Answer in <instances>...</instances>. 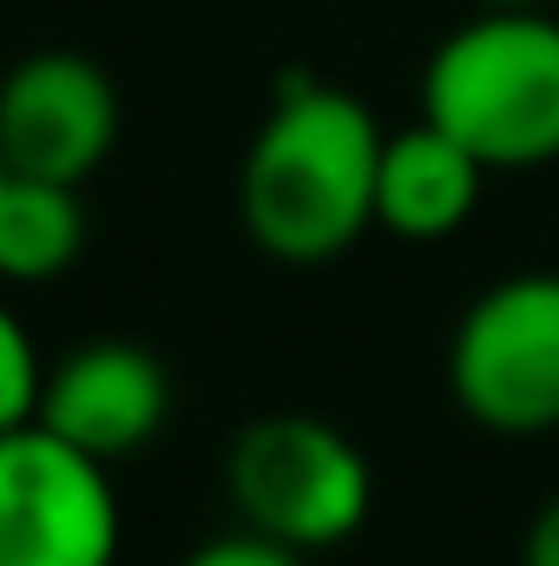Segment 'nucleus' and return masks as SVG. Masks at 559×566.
I'll return each mask as SVG.
<instances>
[{
  "instance_id": "obj_7",
  "label": "nucleus",
  "mask_w": 559,
  "mask_h": 566,
  "mask_svg": "<svg viewBox=\"0 0 559 566\" xmlns=\"http://www.w3.org/2000/svg\"><path fill=\"white\" fill-rule=\"evenodd\" d=\"M165 416H171L165 363L133 336H99V343H86V349H73L46 369L33 422L113 468V461L151 448Z\"/></svg>"
},
{
  "instance_id": "obj_5",
  "label": "nucleus",
  "mask_w": 559,
  "mask_h": 566,
  "mask_svg": "<svg viewBox=\"0 0 559 566\" xmlns=\"http://www.w3.org/2000/svg\"><path fill=\"white\" fill-rule=\"evenodd\" d=\"M119 534L106 461L40 422L0 434V566H113Z\"/></svg>"
},
{
  "instance_id": "obj_4",
  "label": "nucleus",
  "mask_w": 559,
  "mask_h": 566,
  "mask_svg": "<svg viewBox=\"0 0 559 566\" xmlns=\"http://www.w3.org/2000/svg\"><path fill=\"white\" fill-rule=\"evenodd\" d=\"M447 389L494 434L559 428V271L487 283L447 336Z\"/></svg>"
},
{
  "instance_id": "obj_12",
  "label": "nucleus",
  "mask_w": 559,
  "mask_h": 566,
  "mask_svg": "<svg viewBox=\"0 0 559 566\" xmlns=\"http://www.w3.org/2000/svg\"><path fill=\"white\" fill-rule=\"evenodd\" d=\"M520 566H559V494L534 514V527L520 541Z\"/></svg>"
},
{
  "instance_id": "obj_8",
  "label": "nucleus",
  "mask_w": 559,
  "mask_h": 566,
  "mask_svg": "<svg viewBox=\"0 0 559 566\" xmlns=\"http://www.w3.org/2000/svg\"><path fill=\"white\" fill-rule=\"evenodd\" d=\"M487 165L461 139H447L441 126H402L382 139V171H376V224L409 238V244H441L454 238L474 205H481Z\"/></svg>"
},
{
  "instance_id": "obj_6",
  "label": "nucleus",
  "mask_w": 559,
  "mask_h": 566,
  "mask_svg": "<svg viewBox=\"0 0 559 566\" xmlns=\"http://www.w3.org/2000/svg\"><path fill=\"white\" fill-rule=\"evenodd\" d=\"M119 145V86L73 46L27 53L0 73V151L7 171L86 185Z\"/></svg>"
},
{
  "instance_id": "obj_13",
  "label": "nucleus",
  "mask_w": 559,
  "mask_h": 566,
  "mask_svg": "<svg viewBox=\"0 0 559 566\" xmlns=\"http://www.w3.org/2000/svg\"><path fill=\"white\" fill-rule=\"evenodd\" d=\"M481 7H547V0H481Z\"/></svg>"
},
{
  "instance_id": "obj_9",
  "label": "nucleus",
  "mask_w": 559,
  "mask_h": 566,
  "mask_svg": "<svg viewBox=\"0 0 559 566\" xmlns=\"http://www.w3.org/2000/svg\"><path fill=\"white\" fill-rule=\"evenodd\" d=\"M86 251V198L80 185L7 171L0 178V277L53 283Z\"/></svg>"
},
{
  "instance_id": "obj_10",
  "label": "nucleus",
  "mask_w": 559,
  "mask_h": 566,
  "mask_svg": "<svg viewBox=\"0 0 559 566\" xmlns=\"http://www.w3.org/2000/svg\"><path fill=\"white\" fill-rule=\"evenodd\" d=\"M40 389H46L40 349H33V336H27V323L0 303V434L40 416Z\"/></svg>"
},
{
  "instance_id": "obj_1",
  "label": "nucleus",
  "mask_w": 559,
  "mask_h": 566,
  "mask_svg": "<svg viewBox=\"0 0 559 566\" xmlns=\"http://www.w3.org/2000/svg\"><path fill=\"white\" fill-rule=\"evenodd\" d=\"M382 119L316 80L283 73L277 99L257 126L238 171V211L257 251L283 264H329L376 224V171H382Z\"/></svg>"
},
{
  "instance_id": "obj_11",
  "label": "nucleus",
  "mask_w": 559,
  "mask_h": 566,
  "mask_svg": "<svg viewBox=\"0 0 559 566\" xmlns=\"http://www.w3.org/2000/svg\"><path fill=\"white\" fill-rule=\"evenodd\" d=\"M178 566H309V554H296V547H283V541H264V534L238 527V534H218V541L191 547Z\"/></svg>"
},
{
  "instance_id": "obj_14",
  "label": "nucleus",
  "mask_w": 559,
  "mask_h": 566,
  "mask_svg": "<svg viewBox=\"0 0 559 566\" xmlns=\"http://www.w3.org/2000/svg\"><path fill=\"white\" fill-rule=\"evenodd\" d=\"M0 178H7V151H0Z\"/></svg>"
},
{
  "instance_id": "obj_2",
  "label": "nucleus",
  "mask_w": 559,
  "mask_h": 566,
  "mask_svg": "<svg viewBox=\"0 0 559 566\" xmlns=\"http://www.w3.org/2000/svg\"><path fill=\"white\" fill-rule=\"evenodd\" d=\"M421 119L487 171L559 158V20L547 7H481L421 66Z\"/></svg>"
},
{
  "instance_id": "obj_3",
  "label": "nucleus",
  "mask_w": 559,
  "mask_h": 566,
  "mask_svg": "<svg viewBox=\"0 0 559 566\" xmlns=\"http://www.w3.org/2000/svg\"><path fill=\"white\" fill-rule=\"evenodd\" d=\"M224 494L238 507V527L296 554H323L369 521L376 474L362 448L323 416H257L231 434Z\"/></svg>"
}]
</instances>
